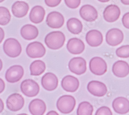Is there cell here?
I'll return each instance as SVG.
<instances>
[{"instance_id":"19","label":"cell","mask_w":129,"mask_h":115,"mask_svg":"<svg viewBox=\"0 0 129 115\" xmlns=\"http://www.w3.org/2000/svg\"><path fill=\"white\" fill-rule=\"evenodd\" d=\"M114 111L119 114H125L129 112V101L124 97L116 98L112 103Z\"/></svg>"},{"instance_id":"7","label":"cell","mask_w":129,"mask_h":115,"mask_svg":"<svg viewBox=\"0 0 129 115\" xmlns=\"http://www.w3.org/2000/svg\"><path fill=\"white\" fill-rule=\"evenodd\" d=\"M68 67L72 73L77 75H81L86 71V62L81 57L73 58L69 61Z\"/></svg>"},{"instance_id":"13","label":"cell","mask_w":129,"mask_h":115,"mask_svg":"<svg viewBox=\"0 0 129 115\" xmlns=\"http://www.w3.org/2000/svg\"><path fill=\"white\" fill-rule=\"evenodd\" d=\"M58 80L57 76L52 73H47L42 76L41 85L45 90L51 91L54 90L58 86Z\"/></svg>"},{"instance_id":"35","label":"cell","mask_w":129,"mask_h":115,"mask_svg":"<svg viewBox=\"0 0 129 115\" xmlns=\"http://www.w3.org/2000/svg\"><path fill=\"white\" fill-rule=\"evenodd\" d=\"M5 37L4 31L2 28L0 27V44H1L3 40Z\"/></svg>"},{"instance_id":"28","label":"cell","mask_w":129,"mask_h":115,"mask_svg":"<svg viewBox=\"0 0 129 115\" xmlns=\"http://www.w3.org/2000/svg\"><path fill=\"white\" fill-rule=\"evenodd\" d=\"M11 19V15L9 10L5 7L0 6V25H8Z\"/></svg>"},{"instance_id":"30","label":"cell","mask_w":129,"mask_h":115,"mask_svg":"<svg viewBox=\"0 0 129 115\" xmlns=\"http://www.w3.org/2000/svg\"><path fill=\"white\" fill-rule=\"evenodd\" d=\"M66 5L70 8H77L81 4V0H64Z\"/></svg>"},{"instance_id":"25","label":"cell","mask_w":129,"mask_h":115,"mask_svg":"<svg viewBox=\"0 0 129 115\" xmlns=\"http://www.w3.org/2000/svg\"><path fill=\"white\" fill-rule=\"evenodd\" d=\"M67 27L68 31L72 34H79L82 31L83 25L78 19L71 18L67 21Z\"/></svg>"},{"instance_id":"41","label":"cell","mask_w":129,"mask_h":115,"mask_svg":"<svg viewBox=\"0 0 129 115\" xmlns=\"http://www.w3.org/2000/svg\"><path fill=\"white\" fill-rule=\"evenodd\" d=\"M5 1V0H0V3H2L3 2H4Z\"/></svg>"},{"instance_id":"34","label":"cell","mask_w":129,"mask_h":115,"mask_svg":"<svg viewBox=\"0 0 129 115\" xmlns=\"http://www.w3.org/2000/svg\"><path fill=\"white\" fill-rule=\"evenodd\" d=\"M5 83L4 81V80L0 78V93L3 92L5 89Z\"/></svg>"},{"instance_id":"24","label":"cell","mask_w":129,"mask_h":115,"mask_svg":"<svg viewBox=\"0 0 129 115\" xmlns=\"http://www.w3.org/2000/svg\"><path fill=\"white\" fill-rule=\"evenodd\" d=\"M45 16V10L41 6L37 5L31 9L29 17L31 22L38 24L41 23L44 19Z\"/></svg>"},{"instance_id":"37","label":"cell","mask_w":129,"mask_h":115,"mask_svg":"<svg viewBox=\"0 0 129 115\" xmlns=\"http://www.w3.org/2000/svg\"><path fill=\"white\" fill-rule=\"evenodd\" d=\"M48 115H50V114H53V115H58V113H57L55 111H53V110H51L50 111H49L48 113H47Z\"/></svg>"},{"instance_id":"3","label":"cell","mask_w":129,"mask_h":115,"mask_svg":"<svg viewBox=\"0 0 129 115\" xmlns=\"http://www.w3.org/2000/svg\"><path fill=\"white\" fill-rule=\"evenodd\" d=\"M76 101L71 96L64 95L60 97L57 101L56 106L58 110L62 113L67 114L71 112L75 106Z\"/></svg>"},{"instance_id":"38","label":"cell","mask_w":129,"mask_h":115,"mask_svg":"<svg viewBox=\"0 0 129 115\" xmlns=\"http://www.w3.org/2000/svg\"><path fill=\"white\" fill-rule=\"evenodd\" d=\"M121 3L126 5H129V0H121Z\"/></svg>"},{"instance_id":"31","label":"cell","mask_w":129,"mask_h":115,"mask_svg":"<svg viewBox=\"0 0 129 115\" xmlns=\"http://www.w3.org/2000/svg\"><path fill=\"white\" fill-rule=\"evenodd\" d=\"M95 115H112L111 109L107 106H102L96 110Z\"/></svg>"},{"instance_id":"21","label":"cell","mask_w":129,"mask_h":115,"mask_svg":"<svg viewBox=\"0 0 129 115\" xmlns=\"http://www.w3.org/2000/svg\"><path fill=\"white\" fill-rule=\"evenodd\" d=\"M28 108L31 114L42 115L46 112L47 106L44 101L36 99L30 102Z\"/></svg>"},{"instance_id":"32","label":"cell","mask_w":129,"mask_h":115,"mask_svg":"<svg viewBox=\"0 0 129 115\" xmlns=\"http://www.w3.org/2000/svg\"><path fill=\"white\" fill-rule=\"evenodd\" d=\"M61 1V0H45L46 4L51 7H54L58 6Z\"/></svg>"},{"instance_id":"20","label":"cell","mask_w":129,"mask_h":115,"mask_svg":"<svg viewBox=\"0 0 129 115\" xmlns=\"http://www.w3.org/2000/svg\"><path fill=\"white\" fill-rule=\"evenodd\" d=\"M103 35L99 31L92 30L89 31L86 35V40L91 47L99 46L103 42Z\"/></svg>"},{"instance_id":"39","label":"cell","mask_w":129,"mask_h":115,"mask_svg":"<svg viewBox=\"0 0 129 115\" xmlns=\"http://www.w3.org/2000/svg\"><path fill=\"white\" fill-rule=\"evenodd\" d=\"M2 67H3V63L1 59H0V71L2 70Z\"/></svg>"},{"instance_id":"8","label":"cell","mask_w":129,"mask_h":115,"mask_svg":"<svg viewBox=\"0 0 129 115\" xmlns=\"http://www.w3.org/2000/svg\"><path fill=\"white\" fill-rule=\"evenodd\" d=\"M24 99L19 93H14L10 95L6 100L7 108L12 111H18L24 106Z\"/></svg>"},{"instance_id":"6","label":"cell","mask_w":129,"mask_h":115,"mask_svg":"<svg viewBox=\"0 0 129 115\" xmlns=\"http://www.w3.org/2000/svg\"><path fill=\"white\" fill-rule=\"evenodd\" d=\"M46 52L43 44L39 41H34L29 44L26 49L27 55L30 58H39L44 56Z\"/></svg>"},{"instance_id":"12","label":"cell","mask_w":129,"mask_h":115,"mask_svg":"<svg viewBox=\"0 0 129 115\" xmlns=\"http://www.w3.org/2000/svg\"><path fill=\"white\" fill-rule=\"evenodd\" d=\"M64 19L63 15L58 12H52L49 13L46 19L47 25L52 29H59L64 24Z\"/></svg>"},{"instance_id":"2","label":"cell","mask_w":129,"mask_h":115,"mask_svg":"<svg viewBox=\"0 0 129 115\" xmlns=\"http://www.w3.org/2000/svg\"><path fill=\"white\" fill-rule=\"evenodd\" d=\"M3 50L8 57L16 58L22 52V47L18 40L14 38H9L7 39L4 43Z\"/></svg>"},{"instance_id":"23","label":"cell","mask_w":129,"mask_h":115,"mask_svg":"<svg viewBox=\"0 0 129 115\" xmlns=\"http://www.w3.org/2000/svg\"><path fill=\"white\" fill-rule=\"evenodd\" d=\"M21 35L27 40H33L37 37L39 31L36 27L31 25H26L23 26L20 30Z\"/></svg>"},{"instance_id":"36","label":"cell","mask_w":129,"mask_h":115,"mask_svg":"<svg viewBox=\"0 0 129 115\" xmlns=\"http://www.w3.org/2000/svg\"><path fill=\"white\" fill-rule=\"evenodd\" d=\"M4 108V104L3 101L0 99V113L2 112Z\"/></svg>"},{"instance_id":"22","label":"cell","mask_w":129,"mask_h":115,"mask_svg":"<svg viewBox=\"0 0 129 115\" xmlns=\"http://www.w3.org/2000/svg\"><path fill=\"white\" fill-rule=\"evenodd\" d=\"M29 10L28 4L24 1H17L12 7L13 15L17 18H22L26 15Z\"/></svg>"},{"instance_id":"33","label":"cell","mask_w":129,"mask_h":115,"mask_svg":"<svg viewBox=\"0 0 129 115\" xmlns=\"http://www.w3.org/2000/svg\"><path fill=\"white\" fill-rule=\"evenodd\" d=\"M122 21L124 27L125 28L129 29V12L125 13L123 15L122 19Z\"/></svg>"},{"instance_id":"14","label":"cell","mask_w":129,"mask_h":115,"mask_svg":"<svg viewBox=\"0 0 129 115\" xmlns=\"http://www.w3.org/2000/svg\"><path fill=\"white\" fill-rule=\"evenodd\" d=\"M120 9L116 5L107 6L103 12V17L106 21L113 22L117 21L120 15Z\"/></svg>"},{"instance_id":"15","label":"cell","mask_w":129,"mask_h":115,"mask_svg":"<svg viewBox=\"0 0 129 115\" xmlns=\"http://www.w3.org/2000/svg\"><path fill=\"white\" fill-rule=\"evenodd\" d=\"M80 15L83 19L88 22H92L98 17L96 9L90 5H84L80 9Z\"/></svg>"},{"instance_id":"9","label":"cell","mask_w":129,"mask_h":115,"mask_svg":"<svg viewBox=\"0 0 129 115\" xmlns=\"http://www.w3.org/2000/svg\"><path fill=\"white\" fill-rule=\"evenodd\" d=\"M24 75V70L22 66L15 65L10 67L6 71L5 79L9 83H15L21 79Z\"/></svg>"},{"instance_id":"17","label":"cell","mask_w":129,"mask_h":115,"mask_svg":"<svg viewBox=\"0 0 129 115\" xmlns=\"http://www.w3.org/2000/svg\"><path fill=\"white\" fill-rule=\"evenodd\" d=\"M67 48L71 54L79 55L84 51L85 45L81 39L74 37L68 40L67 44Z\"/></svg>"},{"instance_id":"29","label":"cell","mask_w":129,"mask_h":115,"mask_svg":"<svg viewBox=\"0 0 129 115\" xmlns=\"http://www.w3.org/2000/svg\"><path fill=\"white\" fill-rule=\"evenodd\" d=\"M116 54L120 58H129V45L122 46L118 48L116 51Z\"/></svg>"},{"instance_id":"11","label":"cell","mask_w":129,"mask_h":115,"mask_svg":"<svg viewBox=\"0 0 129 115\" xmlns=\"http://www.w3.org/2000/svg\"><path fill=\"white\" fill-rule=\"evenodd\" d=\"M87 90L92 95L98 97L104 96L107 92V87L104 83L95 80L91 81L88 83Z\"/></svg>"},{"instance_id":"16","label":"cell","mask_w":129,"mask_h":115,"mask_svg":"<svg viewBox=\"0 0 129 115\" xmlns=\"http://www.w3.org/2000/svg\"><path fill=\"white\" fill-rule=\"evenodd\" d=\"M61 85L64 90L69 92H74L78 89L80 83L76 77L71 75H67L63 78Z\"/></svg>"},{"instance_id":"4","label":"cell","mask_w":129,"mask_h":115,"mask_svg":"<svg viewBox=\"0 0 129 115\" xmlns=\"http://www.w3.org/2000/svg\"><path fill=\"white\" fill-rule=\"evenodd\" d=\"M20 88L23 95L30 98L36 96L40 90L38 83L34 80L30 79L23 81L21 83Z\"/></svg>"},{"instance_id":"1","label":"cell","mask_w":129,"mask_h":115,"mask_svg":"<svg viewBox=\"0 0 129 115\" xmlns=\"http://www.w3.org/2000/svg\"><path fill=\"white\" fill-rule=\"evenodd\" d=\"M65 40V36L62 32L60 31H53L47 35L45 42L49 48L57 50L63 46Z\"/></svg>"},{"instance_id":"5","label":"cell","mask_w":129,"mask_h":115,"mask_svg":"<svg viewBox=\"0 0 129 115\" xmlns=\"http://www.w3.org/2000/svg\"><path fill=\"white\" fill-rule=\"evenodd\" d=\"M107 68L106 62L100 57H94L90 61V70L92 73L95 75H103L106 72Z\"/></svg>"},{"instance_id":"27","label":"cell","mask_w":129,"mask_h":115,"mask_svg":"<svg viewBox=\"0 0 129 115\" xmlns=\"http://www.w3.org/2000/svg\"><path fill=\"white\" fill-rule=\"evenodd\" d=\"M93 111V106L88 102H81L79 105L77 113L78 115H91Z\"/></svg>"},{"instance_id":"40","label":"cell","mask_w":129,"mask_h":115,"mask_svg":"<svg viewBox=\"0 0 129 115\" xmlns=\"http://www.w3.org/2000/svg\"><path fill=\"white\" fill-rule=\"evenodd\" d=\"M99 1L101 2H103V3H105V2H109L110 0H98Z\"/></svg>"},{"instance_id":"18","label":"cell","mask_w":129,"mask_h":115,"mask_svg":"<svg viewBox=\"0 0 129 115\" xmlns=\"http://www.w3.org/2000/svg\"><path fill=\"white\" fill-rule=\"evenodd\" d=\"M112 71L114 75L118 77H125L129 74V65L125 61H117L113 65Z\"/></svg>"},{"instance_id":"26","label":"cell","mask_w":129,"mask_h":115,"mask_svg":"<svg viewBox=\"0 0 129 115\" xmlns=\"http://www.w3.org/2000/svg\"><path fill=\"white\" fill-rule=\"evenodd\" d=\"M46 68V64L41 60H36L31 63L29 69L30 75L32 76H39L44 73Z\"/></svg>"},{"instance_id":"10","label":"cell","mask_w":129,"mask_h":115,"mask_svg":"<svg viewBox=\"0 0 129 115\" xmlns=\"http://www.w3.org/2000/svg\"><path fill=\"white\" fill-rule=\"evenodd\" d=\"M124 35L122 31L117 28L111 29L106 34L107 43L111 46H116L120 44L123 40Z\"/></svg>"}]
</instances>
